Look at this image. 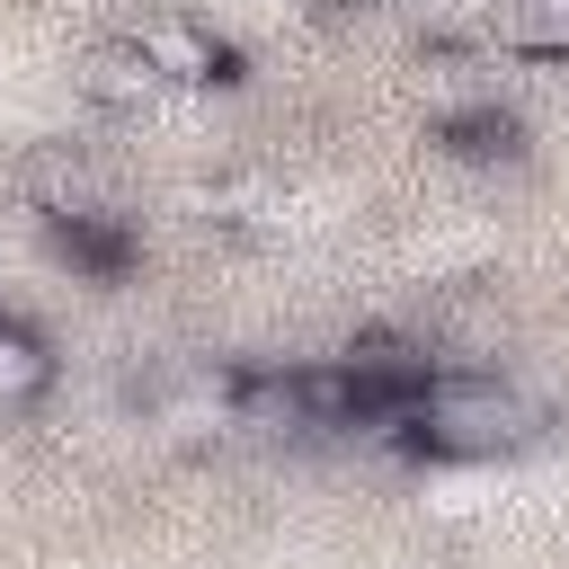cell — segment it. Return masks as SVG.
I'll return each mask as SVG.
<instances>
[{
    "label": "cell",
    "instance_id": "cell-3",
    "mask_svg": "<svg viewBox=\"0 0 569 569\" xmlns=\"http://www.w3.org/2000/svg\"><path fill=\"white\" fill-rule=\"evenodd\" d=\"M80 98L107 107V116H142V107L160 98V71L142 62L133 36H116V44H89V62H80Z\"/></svg>",
    "mask_w": 569,
    "mask_h": 569
},
{
    "label": "cell",
    "instance_id": "cell-7",
    "mask_svg": "<svg viewBox=\"0 0 569 569\" xmlns=\"http://www.w3.org/2000/svg\"><path fill=\"white\" fill-rule=\"evenodd\" d=\"M44 382H53V356H44V338H36L27 320H0V409L36 400Z\"/></svg>",
    "mask_w": 569,
    "mask_h": 569
},
{
    "label": "cell",
    "instance_id": "cell-1",
    "mask_svg": "<svg viewBox=\"0 0 569 569\" xmlns=\"http://www.w3.org/2000/svg\"><path fill=\"white\" fill-rule=\"evenodd\" d=\"M533 427H542V400L516 391V382H498V373H436L409 400V418H400V436L418 453H445V462L516 453V445H533Z\"/></svg>",
    "mask_w": 569,
    "mask_h": 569
},
{
    "label": "cell",
    "instance_id": "cell-6",
    "mask_svg": "<svg viewBox=\"0 0 569 569\" xmlns=\"http://www.w3.org/2000/svg\"><path fill=\"white\" fill-rule=\"evenodd\" d=\"M516 142H525V124L507 107H453L445 116V151H462V160H516Z\"/></svg>",
    "mask_w": 569,
    "mask_h": 569
},
{
    "label": "cell",
    "instance_id": "cell-2",
    "mask_svg": "<svg viewBox=\"0 0 569 569\" xmlns=\"http://www.w3.org/2000/svg\"><path fill=\"white\" fill-rule=\"evenodd\" d=\"M133 44H142V62L160 71V89H222V80H240V53H231L204 18H187V9H151V18L133 27Z\"/></svg>",
    "mask_w": 569,
    "mask_h": 569
},
{
    "label": "cell",
    "instance_id": "cell-5",
    "mask_svg": "<svg viewBox=\"0 0 569 569\" xmlns=\"http://www.w3.org/2000/svg\"><path fill=\"white\" fill-rule=\"evenodd\" d=\"M489 36H498L507 53L569 62V0H498V9H489Z\"/></svg>",
    "mask_w": 569,
    "mask_h": 569
},
{
    "label": "cell",
    "instance_id": "cell-4",
    "mask_svg": "<svg viewBox=\"0 0 569 569\" xmlns=\"http://www.w3.org/2000/svg\"><path fill=\"white\" fill-rule=\"evenodd\" d=\"M44 222H53V249H62L71 267H89V276H124L133 240H124V222H116L107 204H80V213H44Z\"/></svg>",
    "mask_w": 569,
    "mask_h": 569
}]
</instances>
